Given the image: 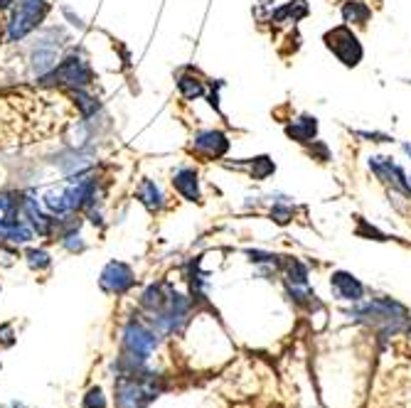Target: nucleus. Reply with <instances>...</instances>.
<instances>
[{
  "label": "nucleus",
  "mask_w": 411,
  "mask_h": 408,
  "mask_svg": "<svg viewBox=\"0 0 411 408\" xmlns=\"http://www.w3.org/2000/svg\"><path fill=\"white\" fill-rule=\"evenodd\" d=\"M47 13H50V5L45 0H15V10L8 22V39L18 42L25 34H30L32 29L40 27Z\"/></svg>",
  "instance_id": "f257e3e1"
},
{
  "label": "nucleus",
  "mask_w": 411,
  "mask_h": 408,
  "mask_svg": "<svg viewBox=\"0 0 411 408\" xmlns=\"http://www.w3.org/2000/svg\"><path fill=\"white\" fill-rule=\"evenodd\" d=\"M94 74L91 67L86 64L84 57H79L77 52H72L70 57H65L50 74L40 79L42 84H60V86H70V88H84L91 84Z\"/></svg>",
  "instance_id": "f03ea898"
},
{
  "label": "nucleus",
  "mask_w": 411,
  "mask_h": 408,
  "mask_svg": "<svg viewBox=\"0 0 411 408\" xmlns=\"http://www.w3.org/2000/svg\"><path fill=\"white\" fill-rule=\"evenodd\" d=\"M325 47L330 49L337 57V62H342L345 67H357L365 57V49L360 44V37L352 32L350 25H337V27L327 29L325 32Z\"/></svg>",
  "instance_id": "7ed1b4c3"
},
{
  "label": "nucleus",
  "mask_w": 411,
  "mask_h": 408,
  "mask_svg": "<svg viewBox=\"0 0 411 408\" xmlns=\"http://www.w3.org/2000/svg\"><path fill=\"white\" fill-rule=\"evenodd\" d=\"M158 347V332L143 324L141 320H129L124 327V349L129 357L148 362L150 354Z\"/></svg>",
  "instance_id": "20e7f679"
},
{
  "label": "nucleus",
  "mask_w": 411,
  "mask_h": 408,
  "mask_svg": "<svg viewBox=\"0 0 411 408\" xmlns=\"http://www.w3.org/2000/svg\"><path fill=\"white\" fill-rule=\"evenodd\" d=\"M133 283H136L133 270H131V265L121 263V261H109V263L104 265V270H101V278H99L101 290L111 295L129 293V290L133 288Z\"/></svg>",
  "instance_id": "39448f33"
},
{
  "label": "nucleus",
  "mask_w": 411,
  "mask_h": 408,
  "mask_svg": "<svg viewBox=\"0 0 411 408\" xmlns=\"http://www.w3.org/2000/svg\"><path fill=\"white\" fill-rule=\"evenodd\" d=\"M227 150H229V138L224 136L222 131H214V128H209V131L195 133L193 152H197V155L214 160V157H224V152H227Z\"/></svg>",
  "instance_id": "423d86ee"
},
{
  "label": "nucleus",
  "mask_w": 411,
  "mask_h": 408,
  "mask_svg": "<svg viewBox=\"0 0 411 408\" xmlns=\"http://www.w3.org/2000/svg\"><path fill=\"white\" fill-rule=\"evenodd\" d=\"M330 290L342 303H362V298H365V285L347 270H335L330 275Z\"/></svg>",
  "instance_id": "0eeeda50"
},
{
  "label": "nucleus",
  "mask_w": 411,
  "mask_h": 408,
  "mask_svg": "<svg viewBox=\"0 0 411 408\" xmlns=\"http://www.w3.org/2000/svg\"><path fill=\"white\" fill-rule=\"evenodd\" d=\"M22 216H25V219L30 221V226L40 236L52 234L55 219H52L50 214H45V211L40 209V204H37V199L32 197V192H30V195H22Z\"/></svg>",
  "instance_id": "6e6552de"
},
{
  "label": "nucleus",
  "mask_w": 411,
  "mask_h": 408,
  "mask_svg": "<svg viewBox=\"0 0 411 408\" xmlns=\"http://www.w3.org/2000/svg\"><path fill=\"white\" fill-rule=\"evenodd\" d=\"M173 187L183 199L200 202V177L195 167H180L173 175Z\"/></svg>",
  "instance_id": "1a4fd4ad"
},
{
  "label": "nucleus",
  "mask_w": 411,
  "mask_h": 408,
  "mask_svg": "<svg viewBox=\"0 0 411 408\" xmlns=\"http://www.w3.org/2000/svg\"><path fill=\"white\" fill-rule=\"evenodd\" d=\"M286 136L301 145H311L318 136V118L315 116H298L293 123L286 126Z\"/></svg>",
  "instance_id": "9d476101"
},
{
  "label": "nucleus",
  "mask_w": 411,
  "mask_h": 408,
  "mask_svg": "<svg viewBox=\"0 0 411 408\" xmlns=\"http://www.w3.org/2000/svg\"><path fill=\"white\" fill-rule=\"evenodd\" d=\"M340 15L342 20H345V25H367L372 18V8L367 3H362V0H347V3H342L340 8Z\"/></svg>",
  "instance_id": "9b49d317"
},
{
  "label": "nucleus",
  "mask_w": 411,
  "mask_h": 408,
  "mask_svg": "<svg viewBox=\"0 0 411 408\" xmlns=\"http://www.w3.org/2000/svg\"><path fill=\"white\" fill-rule=\"evenodd\" d=\"M138 199H141V204L145 206L148 211H160L165 206V197H163V192H160V187L155 185L153 180H143L138 185Z\"/></svg>",
  "instance_id": "f8f14e48"
},
{
  "label": "nucleus",
  "mask_w": 411,
  "mask_h": 408,
  "mask_svg": "<svg viewBox=\"0 0 411 408\" xmlns=\"http://www.w3.org/2000/svg\"><path fill=\"white\" fill-rule=\"evenodd\" d=\"M311 8H308L306 0H291L283 8H278L276 13H271V22L281 25V22H298V20L308 18Z\"/></svg>",
  "instance_id": "ddd939ff"
},
{
  "label": "nucleus",
  "mask_w": 411,
  "mask_h": 408,
  "mask_svg": "<svg viewBox=\"0 0 411 408\" xmlns=\"http://www.w3.org/2000/svg\"><path fill=\"white\" fill-rule=\"evenodd\" d=\"M168 298H170V293H165V285L163 283H153V285H148V288L143 290V295H141V308H145L150 315H155L158 310L165 308Z\"/></svg>",
  "instance_id": "4468645a"
},
{
  "label": "nucleus",
  "mask_w": 411,
  "mask_h": 408,
  "mask_svg": "<svg viewBox=\"0 0 411 408\" xmlns=\"http://www.w3.org/2000/svg\"><path fill=\"white\" fill-rule=\"evenodd\" d=\"M57 49L55 47H37L35 52H32V72L37 74V77H45V74H50L52 69L57 67Z\"/></svg>",
  "instance_id": "2eb2a0df"
},
{
  "label": "nucleus",
  "mask_w": 411,
  "mask_h": 408,
  "mask_svg": "<svg viewBox=\"0 0 411 408\" xmlns=\"http://www.w3.org/2000/svg\"><path fill=\"white\" fill-rule=\"evenodd\" d=\"M178 91L183 98H188V101H195V98L204 96V84L200 77H195V74H180L178 77Z\"/></svg>",
  "instance_id": "dca6fc26"
},
{
  "label": "nucleus",
  "mask_w": 411,
  "mask_h": 408,
  "mask_svg": "<svg viewBox=\"0 0 411 408\" xmlns=\"http://www.w3.org/2000/svg\"><path fill=\"white\" fill-rule=\"evenodd\" d=\"M72 96H74L79 118H94L99 113V101L91 93H86V88H72Z\"/></svg>",
  "instance_id": "f3484780"
},
{
  "label": "nucleus",
  "mask_w": 411,
  "mask_h": 408,
  "mask_svg": "<svg viewBox=\"0 0 411 408\" xmlns=\"http://www.w3.org/2000/svg\"><path fill=\"white\" fill-rule=\"evenodd\" d=\"M247 167H249V175H252L254 180H266L268 175L276 172V165H273V160L268 155L254 157V160L247 162Z\"/></svg>",
  "instance_id": "a211bd4d"
},
{
  "label": "nucleus",
  "mask_w": 411,
  "mask_h": 408,
  "mask_svg": "<svg viewBox=\"0 0 411 408\" xmlns=\"http://www.w3.org/2000/svg\"><path fill=\"white\" fill-rule=\"evenodd\" d=\"M286 280L291 285H308V265L298 258L286 261Z\"/></svg>",
  "instance_id": "6ab92c4d"
},
{
  "label": "nucleus",
  "mask_w": 411,
  "mask_h": 408,
  "mask_svg": "<svg viewBox=\"0 0 411 408\" xmlns=\"http://www.w3.org/2000/svg\"><path fill=\"white\" fill-rule=\"evenodd\" d=\"M32 234H35V229H32V226L18 221V224H13L11 229L6 231V239L11 241V244H30Z\"/></svg>",
  "instance_id": "aec40b11"
},
{
  "label": "nucleus",
  "mask_w": 411,
  "mask_h": 408,
  "mask_svg": "<svg viewBox=\"0 0 411 408\" xmlns=\"http://www.w3.org/2000/svg\"><path fill=\"white\" fill-rule=\"evenodd\" d=\"M355 234L360 236V239H370V241H386V234L384 231H379L377 226H372L367 219H362V216H357V229Z\"/></svg>",
  "instance_id": "412c9836"
},
{
  "label": "nucleus",
  "mask_w": 411,
  "mask_h": 408,
  "mask_svg": "<svg viewBox=\"0 0 411 408\" xmlns=\"http://www.w3.org/2000/svg\"><path fill=\"white\" fill-rule=\"evenodd\" d=\"M25 258H27V265H30L32 270H45V268H50V265H52L50 254H47V251H42V249H30L25 254Z\"/></svg>",
  "instance_id": "4be33fe9"
},
{
  "label": "nucleus",
  "mask_w": 411,
  "mask_h": 408,
  "mask_svg": "<svg viewBox=\"0 0 411 408\" xmlns=\"http://www.w3.org/2000/svg\"><path fill=\"white\" fill-rule=\"evenodd\" d=\"M268 219L276 221L278 226H286L288 221L293 219V206L281 204V202H278V204H273V206H271V211H268Z\"/></svg>",
  "instance_id": "5701e85b"
},
{
  "label": "nucleus",
  "mask_w": 411,
  "mask_h": 408,
  "mask_svg": "<svg viewBox=\"0 0 411 408\" xmlns=\"http://www.w3.org/2000/svg\"><path fill=\"white\" fill-rule=\"evenodd\" d=\"M60 241H62V246H65L67 251H84L86 249V244H84V239H81L79 229H72L70 234H65Z\"/></svg>",
  "instance_id": "b1692460"
},
{
  "label": "nucleus",
  "mask_w": 411,
  "mask_h": 408,
  "mask_svg": "<svg viewBox=\"0 0 411 408\" xmlns=\"http://www.w3.org/2000/svg\"><path fill=\"white\" fill-rule=\"evenodd\" d=\"M84 408H106V396L101 386L89 388V393L84 396Z\"/></svg>",
  "instance_id": "393cba45"
},
{
  "label": "nucleus",
  "mask_w": 411,
  "mask_h": 408,
  "mask_svg": "<svg viewBox=\"0 0 411 408\" xmlns=\"http://www.w3.org/2000/svg\"><path fill=\"white\" fill-rule=\"evenodd\" d=\"M249 261H254V263H278V258L281 256L276 254H268V251H259V249H249Z\"/></svg>",
  "instance_id": "a878e982"
},
{
  "label": "nucleus",
  "mask_w": 411,
  "mask_h": 408,
  "mask_svg": "<svg viewBox=\"0 0 411 408\" xmlns=\"http://www.w3.org/2000/svg\"><path fill=\"white\" fill-rule=\"evenodd\" d=\"M18 261V249L13 246H0V265H13Z\"/></svg>",
  "instance_id": "bb28decb"
},
{
  "label": "nucleus",
  "mask_w": 411,
  "mask_h": 408,
  "mask_svg": "<svg viewBox=\"0 0 411 408\" xmlns=\"http://www.w3.org/2000/svg\"><path fill=\"white\" fill-rule=\"evenodd\" d=\"M311 155H318V157H320V162L330 160V150H327V145H325V143H320V140H313Z\"/></svg>",
  "instance_id": "cd10ccee"
},
{
  "label": "nucleus",
  "mask_w": 411,
  "mask_h": 408,
  "mask_svg": "<svg viewBox=\"0 0 411 408\" xmlns=\"http://www.w3.org/2000/svg\"><path fill=\"white\" fill-rule=\"evenodd\" d=\"M13 342H15V334H13V327L3 324V327H0V344H6V347H13Z\"/></svg>",
  "instance_id": "c85d7f7f"
},
{
  "label": "nucleus",
  "mask_w": 411,
  "mask_h": 408,
  "mask_svg": "<svg viewBox=\"0 0 411 408\" xmlns=\"http://www.w3.org/2000/svg\"><path fill=\"white\" fill-rule=\"evenodd\" d=\"M357 136L360 138H370V140H374V138H379V143H389L391 138L384 136V133H370V131H357Z\"/></svg>",
  "instance_id": "c756f323"
},
{
  "label": "nucleus",
  "mask_w": 411,
  "mask_h": 408,
  "mask_svg": "<svg viewBox=\"0 0 411 408\" xmlns=\"http://www.w3.org/2000/svg\"><path fill=\"white\" fill-rule=\"evenodd\" d=\"M65 15H67V18L72 20V25H74V27H84V22H81V18H79V15H74V13H72L70 8H65Z\"/></svg>",
  "instance_id": "7c9ffc66"
},
{
  "label": "nucleus",
  "mask_w": 411,
  "mask_h": 408,
  "mask_svg": "<svg viewBox=\"0 0 411 408\" xmlns=\"http://www.w3.org/2000/svg\"><path fill=\"white\" fill-rule=\"evenodd\" d=\"M404 152H406V155L411 157V145H409V143H404Z\"/></svg>",
  "instance_id": "2f4dec72"
},
{
  "label": "nucleus",
  "mask_w": 411,
  "mask_h": 408,
  "mask_svg": "<svg viewBox=\"0 0 411 408\" xmlns=\"http://www.w3.org/2000/svg\"><path fill=\"white\" fill-rule=\"evenodd\" d=\"M13 408H25V406H18V403H15V406H13Z\"/></svg>",
  "instance_id": "473e14b6"
},
{
  "label": "nucleus",
  "mask_w": 411,
  "mask_h": 408,
  "mask_svg": "<svg viewBox=\"0 0 411 408\" xmlns=\"http://www.w3.org/2000/svg\"><path fill=\"white\" fill-rule=\"evenodd\" d=\"M409 192H411V177H409Z\"/></svg>",
  "instance_id": "72a5a7b5"
},
{
  "label": "nucleus",
  "mask_w": 411,
  "mask_h": 408,
  "mask_svg": "<svg viewBox=\"0 0 411 408\" xmlns=\"http://www.w3.org/2000/svg\"><path fill=\"white\" fill-rule=\"evenodd\" d=\"M409 334H411V322H409Z\"/></svg>",
  "instance_id": "f704fd0d"
}]
</instances>
